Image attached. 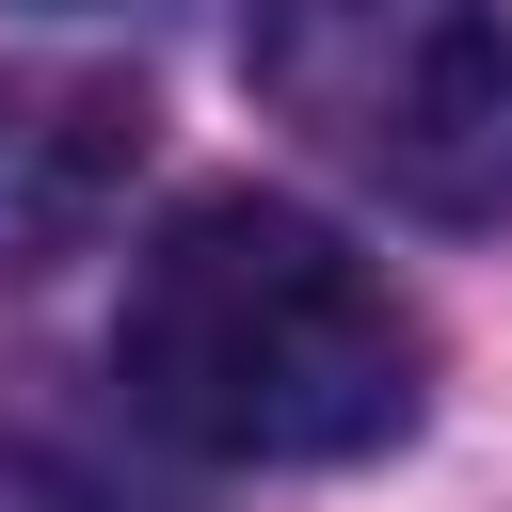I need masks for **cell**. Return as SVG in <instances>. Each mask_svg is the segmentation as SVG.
<instances>
[{"instance_id": "7a4b0ae2", "label": "cell", "mask_w": 512, "mask_h": 512, "mask_svg": "<svg viewBox=\"0 0 512 512\" xmlns=\"http://www.w3.org/2000/svg\"><path fill=\"white\" fill-rule=\"evenodd\" d=\"M240 80L352 192L416 224H512V0H256Z\"/></svg>"}, {"instance_id": "6da1fadb", "label": "cell", "mask_w": 512, "mask_h": 512, "mask_svg": "<svg viewBox=\"0 0 512 512\" xmlns=\"http://www.w3.org/2000/svg\"><path fill=\"white\" fill-rule=\"evenodd\" d=\"M112 384L192 464H368L432 400V320L304 208L192 192L112 304Z\"/></svg>"}, {"instance_id": "3957f363", "label": "cell", "mask_w": 512, "mask_h": 512, "mask_svg": "<svg viewBox=\"0 0 512 512\" xmlns=\"http://www.w3.org/2000/svg\"><path fill=\"white\" fill-rule=\"evenodd\" d=\"M144 176V96L128 80H80V64H32L0 80V272H48L80 256Z\"/></svg>"}, {"instance_id": "277c9868", "label": "cell", "mask_w": 512, "mask_h": 512, "mask_svg": "<svg viewBox=\"0 0 512 512\" xmlns=\"http://www.w3.org/2000/svg\"><path fill=\"white\" fill-rule=\"evenodd\" d=\"M0 512H128V496L80 480V464H48V448H0Z\"/></svg>"}]
</instances>
